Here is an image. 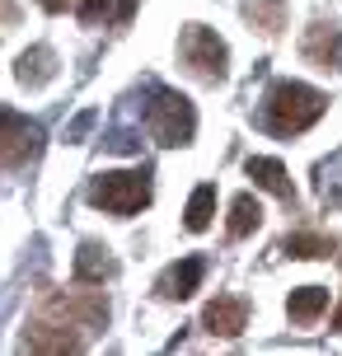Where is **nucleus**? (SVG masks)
I'll use <instances>...</instances> for the list:
<instances>
[{
	"label": "nucleus",
	"instance_id": "obj_18",
	"mask_svg": "<svg viewBox=\"0 0 342 356\" xmlns=\"http://www.w3.org/2000/svg\"><path fill=\"white\" fill-rule=\"evenodd\" d=\"M113 15H131V0H80V24H104Z\"/></svg>",
	"mask_w": 342,
	"mask_h": 356
},
{
	"label": "nucleus",
	"instance_id": "obj_9",
	"mask_svg": "<svg viewBox=\"0 0 342 356\" xmlns=\"http://www.w3.org/2000/svg\"><path fill=\"white\" fill-rule=\"evenodd\" d=\"M202 277H206V263H202V258H183V263H174V267L160 272L155 291H160L164 300H188V296L202 286Z\"/></svg>",
	"mask_w": 342,
	"mask_h": 356
},
{
	"label": "nucleus",
	"instance_id": "obj_13",
	"mask_svg": "<svg viewBox=\"0 0 342 356\" xmlns=\"http://www.w3.org/2000/svg\"><path fill=\"white\" fill-rule=\"evenodd\" d=\"M56 56H52V47H33V52H24L15 61V75H19V85H47L56 75V66H52Z\"/></svg>",
	"mask_w": 342,
	"mask_h": 356
},
{
	"label": "nucleus",
	"instance_id": "obj_5",
	"mask_svg": "<svg viewBox=\"0 0 342 356\" xmlns=\"http://www.w3.org/2000/svg\"><path fill=\"white\" fill-rule=\"evenodd\" d=\"M179 56H183V66L197 75V80H206V85H220V80H225V66H230L225 42H220L211 29H202V24H188V29H183Z\"/></svg>",
	"mask_w": 342,
	"mask_h": 356
},
{
	"label": "nucleus",
	"instance_id": "obj_7",
	"mask_svg": "<svg viewBox=\"0 0 342 356\" xmlns=\"http://www.w3.org/2000/svg\"><path fill=\"white\" fill-rule=\"evenodd\" d=\"M300 52H305L309 66H319V71H342V24H314L300 42Z\"/></svg>",
	"mask_w": 342,
	"mask_h": 356
},
{
	"label": "nucleus",
	"instance_id": "obj_14",
	"mask_svg": "<svg viewBox=\"0 0 342 356\" xmlns=\"http://www.w3.org/2000/svg\"><path fill=\"white\" fill-rule=\"evenodd\" d=\"M258 225H263V207H258V197H253V193H239L230 202V225H225V230H230V239H244V234H253Z\"/></svg>",
	"mask_w": 342,
	"mask_h": 356
},
{
	"label": "nucleus",
	"instance_id": "obj_16",
	"mask_svg": "<svg viewBox=\"0 0 342 356\" xmlns=\"http://www.w3.org/2000/svg\"><path fill=\"white\" fill-rule=\"evenodd\" d=\"M211 216H216V188H211V183H202L197 193L188 197V220H183V225H188L193 234H202L206 225H211Z\"/></svg>",
	"mask_w": 342,
	"mask_h": 356
},
{
	"label": "nucleus",
	"instance_id": "obj_10",
	"mask_svg": "<svg viewBox=\"0 0 342 356\" xmlns=\"http://www.w3.org/2000/svg\"><path fill=\"white\" fill-rule=\"evenodd\" d=\"M244 174H249L258 188H268L272 197H282V202H295V183H291V174H286V164H282V160L253 155V160L244 164Z\"/></svg>",
	"mask_w": 342,
	"mask_h": 356
},
{
	"label": "nucleus",
	"instance_id": "obj_20",
	"mask_svg": "<svg viewBox=\"0 0 342 356\" xmlns=\"http://www.w3.org/2000/svg\"><path fill=\"white\" fill-rule=\"evenodd\" d=\"M328 328H333V333H342V300H338V309H333V319H328Z\"/></svg>",
	"mask_w": 342,
	"mask_h": 356
},
{
	"label": "nucleus",
	"instance_id": "obj_12",
	"mask_svg": "<svg viewBox=\"0 0 342 356\" xmlns=\"http://www.w3.org/2000/svg\"><path fill=\"white\" fill-rule=\"evenodd\" d=\"M324 309H328V291L324 286H300V291H291V300H286L291 323H300V328H309Z\"/></svg>",
	"mask_w": 342,
	"mask_h": 356
},
{
	"label": "nucleus",
	"instance_id": "obj_8",
	"mask_svg": "<svg viewBox=\"0 0 342 356\" xmlns=\"http://www.w3.org/2000/svg\"><path fill=\"white\" fill-rule=\"evenodd\" d=\"M202 323H206V333H216V338H239L244 323H249V300H244V296H216V300L202 309Z\"/></svg>",
	"mask_w": 342,
	"mask_h": 356
},
{
	"label": "nucleus",
	"instance_id": "obj_17",
	"mask_svg": "<svg viewBox=\"0 0 342 356\" xmlns=\"http://www.w3.org/2000/svg\"><path fill=\"white\" fill-rule=\"evenodd\" d=\"M338 249V239H328V234H286V253L291 258H328V253Z\"/></svg>",
	"mask_w": 342,
	"mask_h": 356
},
{
	"label": "nucleus",
	"instance_id": "obj_11",
	"mask_svg": "<svg viewBox=\"0 0 342 356\" xmlns=\"http://www.w3.org/2000/svg\"><path fill=\"white\" fill-rule=\"evenodd\" d=\"M113 272H117V263H113V253L104 249V244H80V253H75V282H108Z\"/></svg>",
	"mask_w": 342,
	"mask_h": 356
},
{
	"label": "nucleus",
	"instance_id": "obj_2",
	"mask_svg": "<svg viewBox=\"0 0 342 356\" xmlns=\"http://www.w3.org/2000/svg\"><path fill=\"white\" fill-rule=\"evenodd\" d=\"M328 108V94L300 85V80H277L263 99V122L272 136H300L305 127H314Z\"/></svg>",
	"mask_w": 342,
	"mask_h": 356
},
{
	"label": "nucleus",
	"instance_id": "obj_1",
	"mask_svg": "<svg viewBox=\"0 0 342 356\" xmlns=\"http://www.w3.org/2000/svg\"><path fill=\"white\" fill-rule=\"evenodd\" d=\"M108 323V296L104 291H47L38 300L24 347L28 352H80Z\"/></svg>",
	"mask_w": 342,
	"mask_h": 356
},
{
	"label": "nucleus",
	"instance_id": "obj_15",
	"mask_svg": "<svg viewBox=\"0 0 342 356\" xmlns=\"http://www.w3.org/2000/svg\"><path fill=\"white\" fill-rule=\"evenodd\" d=\"M244 15L253 19V29L258 33H282V24H286V0H244Z\"/></svg>",
	"mask_w": 342,
	"mask_h": 356
},
{
	"label": "nucleus",
	"instance_id": "obj_4",
	"mask_svg": "<svg viewBox=\"0 0 342 356\" xmlns=\"http://www.w3.org/2000/svg\"><path fill=\"white\" fill-rule=\"evenodd\" d=\"M145 131L160 145H188L197 131V108L183 99L179 89H155V99L145 108Z\"/></svg>",
	"mask_w": 342,
	"mask_h": 356
},
{
	"label": "nucleus",
	"instance_id": "obj_19",
	"mask_svg": "<svg viewBox=\"0 0 342 356\" xmlns=\"http://www.w3.org/2000/svg\"><path fill=\"white\" fill-rule=\"evenodd\" d=\"M38 5H42V10H47V15H61V10H71L75 0H38Z\"/></svg>",
	"mask_w": 342,
	"mask_h": 356
},
{
	"label": "nucleus",
	"instance_id": "obj_21",
	"mask_svg": "<svg viewBox=\"0 0 342 356\" xmlns=\"http://www.w3.org/2000/svg\"><path fill=\"white\" fill-rule=\"evenodd\" d=\"M338 249H342V239H338ZM338 263H342V258H338Z\"/></svg>",
	"mask_w": 342,
	"mask_h": 356
},
{
	"label": "nucleus",
	"instance_id": "obj_6",
	"mask_svg": "<svg viewBox=\"0 0 342 356\" xmlns=\"http://www.w3.org/2000/svg\"><path fill=\"white\" fill-rule=\"evenodd\" d=\"M38 145H42L38 122L19 118L10 108H0V169H24L38 155Z\"/></svg>",
	"mask_w": 342,
	"mask_h": 356
},
{
	"label": "nucleus",
	"instance_id": "obj_3",
	"mask_svg": "<svg viewBox=\"0 0 342 356\" xmlns=\"http://www.w3.org/2000/svg\"><path fill=\"white\" fill-rule=\"evenodd\" d=\"M90 202L108 216H136L141 207H150V174H145V169L99 174L90 183Z\"/></svg>",
	"mask_w": 342,
	"mask_h": 356
}]
</instances>
